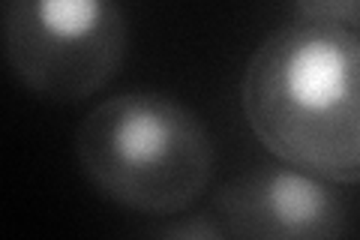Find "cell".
Returning <instances> with one entry per match:
<instances>
[{
    "mask_svg": "<svg viewBox=\"0 0 360 240\" xmlns=\"http://www.w3.org/2000/svg\"><path fill=\"white\" fill-rule=\"evenodd\" d=\"M240 106L276 163L360 184V33L291 15L246 61Z\"/></svg>",
    "mask_w": 360,
    "mask_h": 240,
    "instance_id": "obj_1",
    "label": "cell"
},
{
    "mask_svg": "<svg viewBox=\"0 0 360 240\" xmlns=\"http://www.w3.org/2000/svg\"><path fill=\"white\" fill-rule=\"evenodd\" d=\"M129 18L108 0H9L4 54L18 84L33 96L75 106L123 70Z\"/></svg>",
    "mask_w": 360,
    "mask_h": 240,
    "instance_id": "obj_3",
    "label": "cell"
},
{
    "mask_svg": "<svg viewBox=\"0 0 360 240\" xmlns=\"http://www.w3.org/2000/svg\"><path fill=\"white\" fill-rule=\"evenodd\" d=\"M291 15L319 18L360 33V0H303V4L291 6Z\"/></svg>",
    "mask_w": 360,
    "mask_h": 240,
    "instance_id": "obj_6",
    "label": "cell"
},
{
    "mask_svg": "<svg viewBox=\"0 0 360 240\" xmlns=\"http://www.w3.org/2000/svg\"><path fill=\"white\" fill-rule=\"evenodd\" d=\"M231 240H345L348 204L336 184L285 163L234 175L213 196Z\"/></svg>",
    "mask_w": 360,
    "mask_h": 240,
    "instance_id": "obj_4",
    "label": "cell"
},
{
    "mask_svg": "<svg viewBox=\"0 0 360 240\" xmlns=\"http://www.w3.org/2000/svg\"><path fill=\"white\" fill-rule=\"evenodd\" d=\"M150 240H231V234L213 210H195L177 213L174 220L162 222L150 234Z\"/></svg>",
    "mask_w": 360,
    "mask_h": 240,
    "instance_id": "obj_5",
    "label": "cell"
},
{
    "mask_svg": "<svg viewBox=\"0 0 360 240\" xmlns=\"http://www.w3.org/2000/svg\"><path fill=\"white\" fill-rule=\"evenodd\" d=\"M75 159L103 198L144 216H177L210 187L217 144L180 99L127 90L78 123Z\"/></svg>",
    "mask_w": 360,
    "mask_h": 240,
    "instance_id": "obj_2",
    "label": "cell"
}]
</instances>
